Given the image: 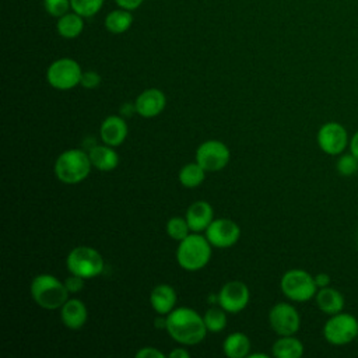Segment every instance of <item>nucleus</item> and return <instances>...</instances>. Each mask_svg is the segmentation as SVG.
<instances>
[{
	"instance_id": "f257e3e1",
	"label": "nucleus",
	"mask_w": 358,
	"mask_h": 358,
	"mask_svg": "<svg viewBox=\"0 0 358 358\" xmlns=\"http://www.w3.org/2000/svg\"><path fill=\"white\" fill-rule=\"evenodd\" d=\"M165 330L176 343L183 345L199 344L208 331L204 319L194 309L186 306L175 308L166 315Z\"/></svg>"
},
{
	"instance_id": "f03ea898",
	"label": "nucleus",
	"mask_w": 358,
	"mask_h": 358,
	"mask_svg": "<svg viewBox=\"0 0 358 358\" xmlns=\"http://www.w3.org/2000/svg\"><path fill=\"white\" fill-rule=\"evenodd\" d=\"M29 292L36 305L49 310L62 308L70 294L66 284L52 274L36 275L31 281Z\"/></svg>"
},
{
	"instance_id": "7ed1b4c3",
	"label": "nucleus",
	"mask_w": 358,
	"mask_h": 358,
	"mask_svg": "<svg viewBox=\"0 0 358 358\" xmlns=\"http://www.w3.org/2000/svg\"><path fill=\"white\" fill-rule=\"evenodd\" d=\"M92 168L90 155L78 148L63 151L55 162L56 178L66 185H76L87 179Z\"/></svg>"
},
{
	"instance_id": "20e7f679",
	"label": "nucleus",
	"mask_w": 358,
	"mask_h": 358,
	"mask_svg": "<svg viewBox=\"0 0 358 358\" xmlns=\"http://www.w3.org/2000/svg\"><path fill=\"white\" fill-rule=\"evenodd\" d=\"M211 259V243L206 236L197 232L189 234L179 242L176 249V260L186 271H199L207 266Z\"/></svg>"
},
{
	"instance_id": "39448f33",
	"label": "nucleus",
	"mask_w": 358,
	"mask_h": 358,
	"mask_svg": "<svg viewBox=\"0 0 358 358\" xmlns=\"http://www.w3.org/2000/svg\"><path fill=\"white\" fill-rule=\"evenodd\" d=\"M66 266L70 274H77L83 278H92L103 271L105 262L96 249L90 246H76L67 255Z\"/></svg>"
},
{
	"instance_id": "423d86ee",
	"label": "nucleus",
	"mask_w": 358,
	"mask_h": 358,
	"mask_svg": "<svg viewBox=\"0 0 358 358\" xmlns=\"http://www.w3.org/2000/svg\"><path fill=\"white\" fill-rule=\"evenodd\" d=\"M280 287L282 294L295 302H306L317 292L315 277L302 268H291L281 277Z\"/></svg>"
},
{
	"instance_id": "0eeeda50",
	"label": "nucleus",
	"mask_w": 358,
	"mask_h": 358,
	"mask_svg": "<svg viewBox=\"0 0 358 358\" xmlns=\"http://www.w3.org/2000/svg\"><path fill=\"white\" fill-rule=\"evenodd\" d=\"M81 66L71 57H60L52 62L46 70L49 85L59 91H67L77 87L81 81Z\"/></svg>"
},
{
	"instance_id": "6e6552de",
	"label": "nucleus",
	"mask_w": 358,
	"mask_h": 358,
	"mask_svg": "<svg viewBox=\"0 0 358 358\" xmlns=\"http://www.w3.org/2000/svg\"><path fill=\"white\" fill-rule=\"evenodd\" d=\"M323 336L333 345H345L358 337V320L350 313L331 315L323 326Z\"/></svg>"
},
{
	"instance_id": "1a4fd4ad",
	"label": "nucleus",
	"mask_w": 358,
	"mask_h": 358,
	"mask_svg": "<svg viewBox=\"0 0 358 358\" xmlns=\"http://www.w3.org/2000/svg\"><path fill=\"white\" fill-rule=\"evenodd\" d=\"M231 158L229 148L220 140H207L196 150V162L206 172H218L224 169Z\"/></svg>"
},
{
	"instance_id": "9d476101",
	"label": "nucleus",
	"mask_w": 358,
	"mask_h": 358,
	"mask_svg": "<svg viewBox=\"0 0 358 358\" xmlns=\"http://www.w3.org/2000/svg\"><path fill=\"white\" fill-rule=\"evenodd\" d=\"M268 323L278 336H294L299 330L301 317L291 303L278 302L268 312Z\"/></svg>"
},
{
	"instance_id": "9b49d317",
	"label": "nucleus",
	"mask_w": 358,
	"mask_h": 358,
	"mask_svg": "<svg viewBox=\"0 0 358 358\" xmlns=\"http://www.w3.org/2000/svg\"><path fill=\"white\" fill-rule=\"evenodd\" d=\"M206 238L211 246L225 249L234 246L241 238L239 225L229 218H217L206 229Z\"/></svg>"
},
{
	"instance_id": "f8f14e48",
	"label": "nucleus",
	"mask_w": 358,
	"mask_h": 358,
	"mask_svg": "<svg viewBox=\"0 0 358 358\" xmlns=\"http://www.w3.org/2000/svg\"><path fill=\"white\" fill-rule=\"evenodd\" d=\"M249 288L245 282L234 280L225 282L218 292V305L228 313H238L249 303Z\"/></svg>"
},
{
	"instance_id": "ddd939ff",
	"label": "nucleus",
	"mask_w": 358,
	"mask_h": 358,
	"mask_svg": "<svg viewBox=\"0 0 358 358\" xmlns=\"http://www.w3.org/2000/svg\"><path fill=\"white\" fill-rule=\"evenodd\" d=\"M348 144V134L344 126L337 122L324 123L317 131V145L329 155L341 154Z\"/></svg>"
},
{
	"instance_id": "4468645a",
	"label": "nucleus",
	"mask_w": 358,
	"mask_h": 358,
	"mask_svg": "<svg viewBox=\"0 0 358 358\" xmlns=\"http://www.w3.org/2000/svg\"><path fill=\"white\" fill-rule=\"evenodd\" d=\"M166 105L165 94L158 88H148L143 91L134 101L136 112L145 119L158 116Z\"/></svg>"
},
{
	"instance_id": "2eb2a0df",
	"label": "nucleus",
	"mask_w": 358,
	"mask_h": 358,
	"mask_svg": "<svg viewBox=\"0 0 358 358\" xmlns=\"http://www.w3.org/2000/svg\"><path fill=\"white\" fill-rule=\"evenodd\" d=\"M127 133H129V129L124 119L116 115L108 116L101 123V127H99L101 140L103 141V144L110 147L120 145L126 140Z\"/></svg>"
},
{
	"instance_id": "dca6fc26",
	"label": "nucleus",
	"mask_w": 358,
	"mask_h": 358,
	"mask_svg": "<svg viewBox=\"0 0 358 358\" xmlns=\"http://www.w3.org/2000/svg\"><path fill=\"white\" fill-rule=\"evenodd\" d=\"M185 218L189 224L190 231L193 232L206 231L207 227L214 220V210L208 201L197 200L187 207Z\"/></svg>"
},
{
	"instance_id": "f3484780",
	"label": "nucleus",
	"mask_w": 358,
	"mask_h": 358,
	"mask_svg": "<svg viewBox=\"0 0 358 358\" xmlns=\"http://www.w3.org/2000/svg\"><path fill=\"white\" fill-rule=\"evenodd\" d=\"M60 319L67 329L78 330L85 324L88 319L87 306L81 299H77V298L67 299L60 308Z\"/></svg>"
},
{
	"instance_id": "a211bd4d",
	"label": "nucleus",
	"mask_w": 358,
	"mask_h": 358,
	"mask_svg": "<svg viewBox=\"0 0 358 358\" xmlns=\"http://www.w3.org/2000/svg\"><path fill=\"white\" fill-rule=\"evenodd\" d=\"M176 298L178 296L173 287L168 284H159L152 288L150 294V303L158 315L166 316L171 310L175 309Z\"/></svg>"
},
{
	"instance_id": "6ab92c4d",
	"label": "nucleus",
	"mask_w": 358,
	"mask_h": 358,
	"mask_svg": "<svg viewBox=\"0 0 358 358\" xmlns=\"http://www.w3.org/2000/svg\"><path fill=\"white\" fill-rule=\"evenodd\" d=\"M315 299H316V305L317 308L331 316V315H336L338 312H343V308H344V296L343 294L336 289V288H331V287H323V288H319L316 295H315Z\"/></svg>"
},
{
	"instance_id": "aec40b11",
	"label": "nucleus",
	"mask_w": 358,
	"mask_h": 358,
	"mask_svg": "<svg viewBox=\"0 0 358 358\" xmlns=\"http://www.w3.org/2000/svg\"><path fill=\"white\" fill-rule=\"evenodd\" d=\"M90 159L95 169L102 172L113 171L119 165V155L110 145H95L90 150Z\"/></svg>"
},
{
	"instance_id": "412c9836",
	"label": "nucleus",
	"mask_w": 358,
	"mask_h": 358,
	"mask_svg": "<svg viewBox=\"0 0 358 358\" xmlns=\"http://www.w3.org/2000/svg\"><path fill=\"white\" fill-rule=\"evenodd\" d=\"M224 354L229 358H243L249 355L250 351V340L242 331H235L227 336L222 343Z\"/></svg>"
},
{
	"instance_id": "4be33fe9",
	"label": "nucleus",
	"mask_w": 358,
	"mask_h": 358,
	"mask_svg": "<svg viewBox=\"0 0 358 358\" xmlns=\"http://www.w3.org/2000/svg\"><path fill=\"white\" fill-rule=\"evenodd\" d=\"M84 17L77 13H66L64 15L57 18L56 31L64 39H74L81 35L84 29Z\"/></svg>"
},
{
	"instance_id": "5701e85b",
	"label": "nucleus",
	"mask_w": 358,
	"mask_h": 358,
	"mask_svg": "<svg viewBox=\"0 0 358 358\" xmlns=\"http://www.w3.org/2000/svg\"><path fill=\"white\" fill-rule=\"evenodd\" d=\"M275 358H299L303 354V344L294 336H281L271 347Z\"/></svg>"
},
{
	"instance_id": "b1692460",
	"label": "nucleus",
	"mask_w": 358,
	"mask_h": 358,
	"mask_svg": "<svg viewBox=\"0 0 358 358\" xmlns=\"http://www.w3.org/2000/svg\"><path fill=\"white\" fill-rule=\"evenodd\" d=\"M133 24V15L129 10L124 8H117L110 11L105 17V28L110 34H123L126 32Z\"/></svg>"
},
{
	"instance_id": "393cba45",
	"label": "nucleus",
	"mask_w": 358,
	"mask_h": 358,
	"mask_svg": "<svg viewBox=\"0 0 358 358\" xmlns=\"http://www.w3.org/2000/svg\"><path fill=\"white\" fill-rule=\"evenodd\" d=\"M204 178H206V171L197 162L186 164L179 171V182L183 187H187V189L197 187L199 185L203 183Z\"/></svg>"
},
{
	"instance_id": "a878e982",
	"label": "nucleus",
	"mask_w": 358,
	"mask_h": 358,
	"mask_svg": "<svg viewBox=\"0 0 358 358\" xmlns=\"http://www.w3.org/2000/svg\"><path fill=\"white\" fill-rule=\"evenodd\" d=\"M203 319H204L207 330L213 331V333H218V331L224 330V327L227 326V315L221 306L207 309Z\"/></svg>"
},
{
	"instance_id": "bb28decb",
	"label": "nucleus",
	"mask_w": 358,
	"mask_h": 358,
	"mask_svg": "<svg viewBox=\"0 0 358 358\" xmlns=\"http://www.w3.org/2000/svg\"><path fill=\"white\" fill-rule=\"evenodd\" d=\"M166 234L169 238L178 242L183 241L190 234V228L186 218H182V217L169 218L166 222Z\"/></svg>"
},
{
	"instance_id": "cd10ccee",
	"label": "nucleus",
	"mask_w": 358,
	"mask_h": 358,
	"mask_svg": "<svg viewBox=\"0 0 358 358\" xmlns=\"http://www.w3.org/2000/svg\"><path fill=\"white\" fill-rule=\"evenodd\" d=\"M71 10L84 18L94 17L103 6V0H70Z\"/></svg>"
},
{
	"instance_id": "c85d7f7f",
	"label": "nucleus",
	"mask_w": 358,
	"mask_h": 358,
	"mask_svg": "<svg viewBox=\"0 0 358 358\" xmlns=\"http://www.w3.org/2000/svg\"><path fill=\"white\" fill-rule=\"evenodd\" d=\"M336 168L341 176H351L358 172V158L352 152L344 154L337 159Z\"/></svg>"
},
{
	"instance_id": "c756f323",
	"label": "nucleus",
	"mask_w": 358,
	"mask_h": 358,
	"mask_svg": "<svg viewBox=\"0 0 358 358\" xmlns=\"http://www.w3.org/2000/svg\"><path fill=\"white\" fill-rule=\"evenodd\" d=\"M43 7L49 15L57 18L69 13V8H71L70 0H43Z\"/></svg>"
},
{
	"instance_id": "7c9ffc66",
	"label": "nucleus",
	"mask_w": 358,
	"mask_h": 358,
	"mask_svg": "<svg viewBox=\"0 0 358 358\" xmlns=\"http://www.w3.org/2000/svg\"><path fill=\"white\" fill-rule=\"evenodd\" d=\"M101 84V76L96 73V71H83V76H81V81H80V85L87 88V90H94L96 88L98 85Z\"/></svg>"
},
{
	"instance_id": "2f4dec72",
	"label": "nucleus",
	"mask_w": 358,
	"mask_h": 358,
	"mask_svg": "<svg viewBox=\"0 0 358 358\" xmlns=\"http://www.w3.org/2000/svg\"><path fill=\"white\" fill-rule=\"evenodd\" d=\"M84 280H85V278H83V277H80V275H77V274H71L70 277L66 278L64 284H66L69 292L76 294V292H80V291L84 288Z\"/></svg>"
},
{
	"instance_id": "473e14b6",
	"label": "nucleus",
	"mask_w": 358,
	"mask_h": 358,
	"mask_svg": "<svg viewBox=\"0 0 358 358\" xmlns=\"http://www.w3.org/2000/svg\"><path fill=\"white\" fill-rule=\"evenodd\" d=\"M137 358H164L165 354L154 347H143L136 352Z\"/></svg>"
},
{
	"instance_id": "72a5a7b5",
	"label": "nucleus",
	"mask_w": 358,
	"mask_h": 358,
	"mask_svg": "<svg viewBox=\"0 0 358 358\" xmlns=\"http://www.w3.org/2000/svg\"><path fill=\"white\" fill-rule=\"evenodd\" d=\"M115 1L120 8H124V10H129V11H133V10L138 8L144 3V0H115Z\"/></svg>"
},
{
	"instance_id": "f704fd0d",
	"label": "nucleus",
	"mask_w": 358,
	"mask_h": 358,
	"mask_svg": "<svg viewBox=\"0 0 358 358\" xmlns=\"http://www.w3.org/2000/svg\"><path fill=\"white\" fill-rule=\"evenodd\" d=\"M315 282H316L317 288L329 287L330 285V275L327 273H319V274L315 275Z\"/></svg>"
},
{
	"instance_id": "c9c22d12",
	"label": "nucleus",
	"mask_w": 358,
	"mask_h": 358,
	"mask_svg": "<svg viewBox=\"0 0 358 358\" xmlns=\"http://www.w3.org/2000/svg\"><path fill=\"white\" fill-rule=\"evenodd\" d=\"M169 357L171 358H189L190 357V352L187 351V350H185V348H175V350H172L171 352H169Z\"/></svg>"
},
{
	"instance_id": "e433bc0d",
	"label": "nucleus",
	"mask_w": 358,
	"mask_h": 358,
	"mask_svg": "<svg viewBox=\"0 0 358 358\" xmlns=\"http://www.w3.org/2000/svg\"><path fill=\"white\" fill-rule=\"evenodd\" d=\"M350 150L358 158V131H355V134L350 140Z\"/></svg>"
},
{
	"instance_id": "4c0bfd02",
	"label": "nucleus",
	"mask_w": 358,
	"mask_h": 358,
	"mask_svg": "<svg viewBox=\"0 0 358 358\" xmlns=\"http://www.w3.org/2000/svg\"><path fill=\"white\" fill-rule=\"evenodd\" d=\"M249 358H267L266 354H260V352H256V354H249L248 355Z\"/></svg>"
},
{
	"instance_id": "58836bf2",
	"label": "nucleus",
	"mask_w": 358,
	"mask_h": 358,
	"mask_svg": "<svg viewBox=\"0 0 358 358\" xmlns=\"http://www.w3.org/2000/svg\"><path fill=\"white\" fill-rule=\"evenodd\" d=\"M357 246H358V242H357Z\"/></svg>"
}]
</instances>
